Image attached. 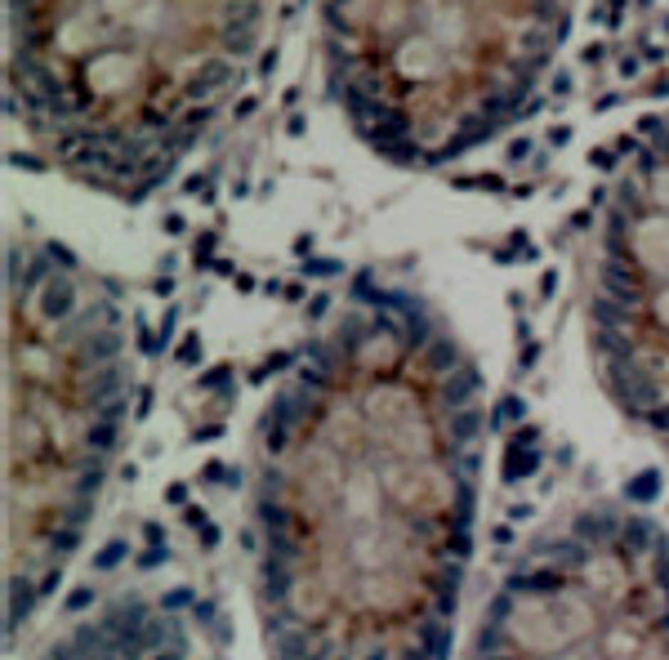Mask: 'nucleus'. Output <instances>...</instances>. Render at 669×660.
I'll list each match as a JSON object with an SVG mask.
<instances>
[{
	"label": "nucleus",
	"instance_id": "1",
	"mask_svg": "<svg viewBox=\"0 0 669 660\" xmlns=\"http://www.w3.org/2000/svg\"><path fill=\"white\" fill-rule=\"evenodd\" d=\"M433 308L362 273L259 424V553L277 660H451L487 429L428 362Z\"/></svg>",
	"mask_w": 669,
	"mask_h": 660
},
{
	"label": "nucleus",
	"instance_id": "2",
	"mask_svg": "<svg viewBox=\"0 0 669 660\" xmlns=\"http://www.w3.org/2000/svg\"><path fill=\"white\" fill-rule=\"evenodd\" d=\"M268 0H9V112L72 179L143 201L206 139Z\"/></svg>",
	"mask_w": 669,
	"mask_h": 660
},
{
	"label": "nucleus",
	"instance_id": "3",
	"mask_svg": "<svg viewBox=\"0 0 669 660\" xmlns=\"http://www.w3.org/2000/svg\"><path fill=\"white\" fill-rule=\"evenodd\" d=\"M330 98L393 165H446L535 108L571 0H322Z\"/></svg>",
	"mask_w": 669,
	"mask_h": 660
},
{
	"label": "nucleus",
	"instance_id": "4",
	"mask_svg": "<svg viewBox=\"0 0 669 660\" xmlns=\"http://www.w3.org/2000/svg\"><path fill=\"white\" fill-rule=\"evenodd\" d=\"M616 157L621 179L594 192L602 228L589 344L607 393L669 437V116H643Z\"/></svg>",
	"mask_w": 669,
	"mask_h": 660
},
{
	"label": "nucleus",
	"instance_id": "5",
	"mask_svg": "<svg viewBox=\"0 0 669 660\" xmlns=\"http://www.w3.org/2000/svg\"><path fill=\"white\" fill-rule=\"evenodd\" d=\"M116 557H121V545H112V549H103V553H98V567H112Z\"/></svg>",
	"mask_w": 669,
	"mask_h": 660
}]
</instances>
